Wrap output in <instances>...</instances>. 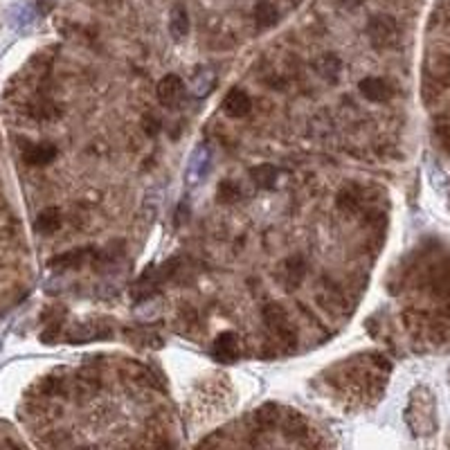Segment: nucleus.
<instances>
[{
  "label": "nucleus",
  "mask_w": 450,
  "mask_h": 450,
  "mask_svg": "<svg viewBox=\"0 0 450 450\" xmlns=\"http://www.w3.org/2000/svg\"><path fill=\"white\" fill-rule=\"evenodd\" d=\"M367 34L371 46L376 50H388L392 48L396 41H399V25L396 20L388 14H379V16H371L369 23H367Z\"/></svg>",
  "instance_id": "1"
},
{
  "label": "nucleus",
  "mask_w": 450,
  "mask_h": 450,
  "mask_svg": "<svg viewBox=\"0 0 450 450\" xmlns=\"http://www.w3.org/2000/svg\"><path fill=\"white\" fill-rule=\"evenodd\" d=\"M408 410L419 412L416 416L421 419L419 423H416V428H414V435H430L435 430V425H437V419H435V399H432V394L428 392L425 388L414 390Z\"/></svg>",
  "instance_id": "2"
},
{
  "label": "nucleus",
  "mask_w": 450,
  "mask_h": 450,
  "mask_svg": "<svg viewBox=\"0 0 450 450\" xmlns=\"http://www.w3.org/2000/svg\"><path fill=\"white\" fill-rule=\"evenodd\" d=\"M264 322L266 327L271 329V334L275 338H280L282 342H295V331L291 320H288V313L282 308V304H268L264 308Z\"/></svg>",
  "instance_id": "3"
},
{
  "label": "nucleus",
  "mask_w": 450,
  "mask_h": 450,
  "mask_svg": "<svg viewBox=\"0 0 450 450\" xmlns=\"http://www.w3.org/2000/svg\"><path fill=\"white\" fill-rule=\"evenodd\" d=\"M97 257H100L97 248H74V250L52 257L50 268H55V271H74V268H81L86 264L95 261Z\"/></svg>",
  "instance_id": "4"
},
{
  "label": "nucleus",
  "mask_w": 450,
  "mask_h": 450,
  "mask_svg": "<svg viewBox=\"0 0 450 450\" xmlns=\"http://www.w3.org/2000/svg\"><path fill=\"white\" fill-rule=\"evenodd\" d=\"M358 90L365 100L374 102V104H383V102H390L394 97V88L388 79H381V77H365L360 79L358 83Z\"/></svg>",
  "instance_id": "5"
},
{
  "label": "nucleus",
  "mask_w": 450,
  "mask_h": 450,
  "mask_svg": "<svg viewBox=\"0 0 450 450\" xmlns=\"http://www.w3.org/2000/svg\"><path fill=\"white\" fill-rule=\"evenodd\" d=\"M156 95H158V102L171 109V106H176L180 100H183L185 95V83L183 79L178 77V74H167L158 81V88H156Z\"/></svg>",
  "instance_id": "6"
},
{
  "label": "nucleus",
  "mask_w": 450,
  "mask_h": 450,
  "mask_svg": "<svg viewBox=\"0 0 450 450\" xmlns=\"http://www.w3.org/2000/svg\"><path fill=\"white\" fill-rule=\"evenodd\" d=\"M306 277V261L302 257H291L282 264V271H280V282L284 284L286 291H295V288L304 282Z\"/></svg>",
  "instance_id": "7"
},
{
  "label": "nucleus",
  "mask_w": 450,
  "mask_h": 450,
  "mask_svg": "<svg viewBox=\"0 0 450 450\" xmlns=\"http://www.w3.org/2000/svg\"><path fill=\"white\" fill-rule=\"evenodd\" d=\"M57 146L52 142H34L23 146V160L32 167H46L57 158Z\"/></svg>",
  "instance_id": "8"
},
{
  "label": "nucleus",
  "mask_w": 450,
  "mask_h": 450,
  "mask_svg": "<svg viewBox=\"0 0 450 450\" xmlns=\"http://www.w3.org/2000/svg\"><path fill=\"white\" fill-rule=\"evenodd\" d=\"M252 109V102L248 97V93L241 88H232L223 100V113L232 117V120H239V117H245Z\"/></svg>",
  "instance_id": "9"
},
{
  "label": "nucleus",
  "mask_w": 450,
  "mask_h": 450,
  "mask_svg": "<svg viewBox=\"0 0 450 450\" xmlns=\"http://www.w3.org/2000/svg\"><path fill=\"white\" fill-rule=\"evenodd\" d=\"M214 356H217L221 362H234L241 356V345L237 334L232 331H223L221 336H217L214 340Z\"/></svg>",
  "instance_id": "10"
},
{
  "label": "nucleus",
  "mask_w": 450,
  "mask_h": 450,
  "mask_svg": "<svg viewBox=\"0 0 450 450\" xmlns=\"http://www.w3.org/2000/svg\"><path fill=\"white\" fill-rule=\"evenodd\" d=\"M425 77L437 86L450 83V57L448 55H430L425 61Z\"/></svg>",
  "instance_id": "11"
},
{
  "label": "nucleus",
  "mask_w": 450,
  "mask_h": 450,
  "mask_svg": "<svg viewBox=\"0 0 450 450\" xmlns=\"http://www.w3.org/2000/svg\"><path fill=\"white\" fill-rule=\"evenodd\" d=\"M61 223H63V219H61L59 207H46L39 212V217L34 221V230L39 234H55L61 228Z\"/></svg>",
  "instance_id": "12"
},
{
  "label": "nucleus",
  "mask_w": 450,
  "mask_h": 450,
  "mask_svg": "<svg viewBox=\"0 0 450 450\" xmlns=\"http://www.w3.org/2000/svg\"><path fill=\"white\" fill-rule=\"evenodd\" d=\"M169 32L176 41H183L189 32V16L183 5H176L169 14Z\"/></svg>",
  "instance_id": "13"
},
{
  "label": "nucleus",
  "mask_w": 450,
  "mask_h": 450,
  "mask_svg": "<svg viewBox=\"0 0 450 450\" xmlns=\"http://www.w3.org/2000/svg\"><path fill=\"white\" fill-rule=\"evenodd\" d=\"M277 18H280V14H277V9L275 5L271 3V0H261V3H257L254 7V23L257 27H273L277 23Z\"/></svg>",
  "instance_id": "14"
},
{
  "label": "nucleus",
  "mask_w": 450,
  "mask_h": 450,
  "mask_svg": "<svg viewBox=\"0 0 450 450\" xmlns=\"http://www.w3.org/2000/svg\"><path fill=\"white\" fill-rule=\"evenodd\" d=\"M250 178L252 183L259 189H273L275 180H277V169L273 165H259L250 169Z\"/></svg>",
  "instance_id": "15"
},
{
  "label": "nucleus",
  "mask_w": 450,
  "mask_h": 450,
  "mask_svg": "<svg viewBox=\"0 0 450 450\" xmlns=\"http://www.w3.org/2000/svg\"><path fill=\"white\" fill-rule=\"evenodd\" d=\"M29 115L39 122H50L59 117V106L50 100H36L34 104H29Z\"/></svg>",
  "instance_id": "16"
},
{
  "label": "nucleus",
  "mask_w": 450,
  "mask_h": 450,
  "mask_svg": "<svg viewBox=\"0 0 450 450\" xmlns=\"http://www.w3.org/2000/svg\"><path fill=\"white\" fill-rule=\"evenodd\" d=\"M318 72L322 74V77L336 81L338 72H340V59L336 55H325L322 59L318 61Z\"/></svg>",
  "instance_id": "17"
},
{
  "label": "nucleus",
  "mask_w": 450,
  "mask_h": 450,
  "mask_svg": "<svg viewBox=\"0 0 450 450\" xmlns=\"http://www.w3.org/2000/svg\"><path fill=\"white\" fill-rule=\"evenodd\" d=\"M239 196H241V189H239L237 183H234V180H223V183L219 185V189H217L219 203H225V205H230V203H234Z\"/></svg>",
  "instance_id": "18"
},
{
  "label": "nucleus",
  "mask_w": 450,
  "mask_h": 450,
  "mask_svg": "<svg viewBox=\"0 0 450 450\" xmlns=\"http://www.w3.org/2000/svg\"><path fill=\"white\" fill-rule=\"evenodd\" d=\"M338 205L342 210H347V212H356L360 207V196L356 194V189L349 187L345 191H340V196H338Z\"/></svg>",
  "instance_id": "19"
},
{
  "label": "nucleus",
  "mask_w": 450,
  "mask_h": 450,
  "mask_svg": "<svg viewBox=\"0 0 450 450\" xmlns=\"http://www.w3.org/2000/svg\"><path fill=\"white\" fill-rule=\"evenodd\" d=\"M435 131H437L439 140H442V144H444L446 149H450V115L439 117L437 124H435Z\"/></svg>",
  "instance_id": "20"
},
{
  "label": "nucleus",
  "mask_w": 450,
  "mask_h": 450,
  "mask_svg": "<svg viewBox=\"0 0 450 450\" xmlns=\"http://www.w3.org/2000/svg\"><path fill=\"white\" fill-rule=\"evenodd\" d=\"M144 124H146V126H144V131H146L149 135L160 133V120H158V117H151V122H149V117H146Z\"/></svg>",
  "instance_id": "21"
},
{
  "label": "nucleus",
  "mask_w": 450,
  "mask_h": 450,
  "mask_svg": "<svg viewBox=\"0 0 450 450\" xmlns=\"http://www.w3.org/2000/svg\"><path fill=\"white\" fill-rule=\"evenodd\" d=\"M362 3V0H342V5L345 7H349V9H353V7H358Z\"/></svg>",
  "instance_id": "22"
},
{
  "label": "nucleus",
  "mask_w": 450,
  "mask_h": 450,
  "mask_svg": "<svg viewBox=\"0 0 450 450\" xmlns=\"http://www.w3.org/2000/svg\"><path fill=\"white\" fill-rule=\"evenodd\" d=\"M448 207H450V198H448Z\"/></svg>",
  "instance_id": "23"
}]
</instances>
